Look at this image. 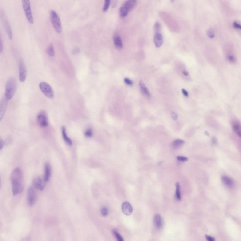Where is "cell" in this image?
<instances>
[{
	"label": "cell",
	"mask_w": 241,
	"mask_h": 241,
	"mask_svg": "<svg viewBox=\"0 0 241 241\" xmlns=\"http://www.w3.org/2000/svg\"><path fill=\"white\" fill-rule=\"evenodd\" d=\"M10 180L13 195L16 196L21 193L24 189L23 184V174L19 168H15L11 174Z\"/></svg>",
	"instance_id": "cell-1"
},
{
	"label": "cell",
	"mask_w": 241,
	"mask_h": 241,
	"mask_svg": "<svg viewBox=\"0 0 241 241\" xmlns=\"http://www.w3.org/2000/svg\"><path fill=\"white\" fill-rule=\"evenodd\" d=\"M17 87L16 81L14 78L11 77L8 80L5 85L4 96L7 100H10L13 97Z\"/></svg>",
	"instance_id": "cell-2"
},
{
	"label": "cell",
	"mask_w": 241,
	"mask_h": 241,
	"mask_svg": "<svg viewBox=\"0 0 241 241\" xmlns=\"http://www.w3.org/2000/svg\"><path fill=\"white\" fill-rule=\"evenodd\" d=\"M137 1L134 0H127L125 1L120 7L119 13L122 17H125L129 12L133 9L137 3Z\"/></svg>",
	"instance_id": "cell-3"
},
{
	"label": "cell",
	"mask_w": 241,
	"mask_h": 241,
	"mask_svg": "<svg viewBox=\"0 0 241 241\" xmlns=\"http://www.w3.org/2000/svg\"><path fill=\"white\" fill-rule=\"evenodd\" d=\"M50 17L52 25L55 30L57 32L60 33L62 28L60 20L57 13L53 10L50 12Z\"/></svg>",
	"instance_id": "cell-4"
},
{
	"label": "cell",
	"mask_w": 241,
	"mask_h": 241,
	"mask_svg": "<svg viewBox=\"0 0 241 241\" xmlns=\"http://www.w3.org/2000/svg\"><path fill=\"white\" fill-rule=\"evenodd\" d=\"M39 88L43 94L48 98H53L54 96V92L51 86L47 83L42 82L39 84Z\"/></svg>",
	"instance_id": "cell-5"
},
{
	"label": "cell",
	"mask_w": 241,
	"mask_h": 241,
	"mask_svg": "<svg viewBox=\"0 0 241 241\" xmlns=\"http://www.w3.org/2000/svg\"><path fill=\"white\" fill-rule=\"evenodd\" d=\"M22 4L23 8L27 20L31 24L33 23L34 20L32 14L30 1L23 0Z\"/></svg>",
	"instance_id": "cell-6"
},
{
	"label": "cell",
	"mask_w": 241,
	"mask_h": 241,
	"mask_svg": "<svg viewBox=\"0 0 241 241\" xmlns=\"http://www.w3.org/2000/svg\"><path fill=\"white\" fill-rule=\"evenodd\" d=\"M35 188L32 186H30L28 190L27 202L28 205L30 206L33 205L37 199V193Z\"/></svg>",
	"instance_id": "cell-7"
},
{
	"label": "cell",
	"mask_w": 241,
	"mask_h": 241,
	"mask_svg": "<svg viewBox=\"0 0 241 241\" xmlns=\"http://www.w3.org/2000/svg\"><path fill=\"white\" fill-rule=\"evenodd\" d=\"M37 121L40 127L44 128L48 125V120L47 114L44 110H42L38 113L37 116Z\"/></svg>",
	"instance_id": "cell-8"
},
{
	"label": "cell",
	"mask_w": 241,
	"mask_h": 241,
	"mask_svg": "<svg viewBox=\"0 0 241 241\" xmlns=\"http://www.w3.org/2000/svg\"><path fill=\"white\" fill-rule=\"evenodd\" d=\"M19 79L21 82H24L25 80L27 74L26 66L23 60L20 59L19 62Z\"/></svg>",
	"instance_id": "cell-9"
},
{
	"label": "cell",
	"mask_w": 241,
	"mask_h": 241,
	"mask_svg": "<svg viewBox=\"0 0 241 241\" xmlns=\"http://www.w3.org/2000/svg\"><path fill=\"white\" fill-rule=\"evenodd\" d=\"M4 13L2 11L1 13V19L8 36L10 39L12 38V35L11 28L9 22Z\"/></svg>",
	"instance_id": "cell-10"
},
{
	"label": "cell",
	"mask_w": 241,
	"mask_h": 241,
	"mask_svg": "<svg viewBox=\"0 0 241 241\" xmlns=\"http://www.w3.org/2000/svg\"><path fill=\"white\" fill-rule=\"evenodd\" d=\"M46 182L44 177L39 176L34 179L33 184L35 188L40 191H43L45 186Z\"/></svg>",
	"instance_id": "cell-11"
},
{
	"label": "cell",
	"mask_w": 241,
	"mask_h": 241,
	"mask_svg": "<svg viewBox=\"0 0 241 241\" xmlns=\"http://www.w3.org/2000/svg\"><path fill=\"white\" fill-rule=\"evenodd\" d=\"M122 211L124 214L126 215H129L132 213L133 209L130 204L128 202L123 203L122 206Z\"/></svg>",
	"instance_id": "cell-12"
},
{
	"label": "cell",
	"mask_w": 241,
	"mask_h": 241,
	"mask_svg": "<svg viewBox=\"0 0 241 241\" xmlns=\"http://www.w3.org/2000/svg\"><path fill=\"white\" fill-rule=\"evenodd\" d=\"M153 223L155 226L158 229L161 228L163 225L162 218L159 214L155 215L153 218Z\"/></svg>",
	"instance_id": "cell-13"
},
{
	"label": "cell",
	"mask_w": 241,
	"mask_h": 241,
	"mask_svg": "<svg viewBox=\"0 0 241 241\" xmlns=\"http://www.w3.org/2000/svg\"><path fill=\"white\" fill-rule=\"evenodd\" d=\"M154 42L156 47H160L163 43V39L162 35L159 32L156 33L154 37Z\"/></svg>",
	"instance_id": "cell-14"
},
{
	"label": "cell",
	"mask_w": 241,
	"mask_h": 241,
	"mask_svg": "<svg viewBox=\"0 0 241 241\" xmlns=\"http://www.w3.org/2000/svg\"><path fill=\"white\" fill-rule=\"evenodd\" d=\"M7 100L4 97L1 100L0 102V121L2 120L5 112L7 106Z\"/></svg>",
	"instance_id": "cell-15"
},
{
	"label": "cell",
	"mask_w": 241,
	"mask_h": 241,
	"mask_svg": "<svg viewBox=\"0 0 241 241\" xmlns=\"http://www.w3.org/2000/svg\"><path fill=\"white\" fill-rule=\"evenodd\" d=\"M51 174V168L50 164L46 163L44 165V178L45 181L47 182L49 180Z\"/></svg>",
	"instance_id": "cell-16"
},
{
	"label": "cell",
	"mask_w": 241,
	"mask_h": 241,
	"mask_svg": "<svg viewBox=\"0 0 241 241\" xmlns=\"http://www.w3.org/2000/svg\"><path fill=\"white\" fill-rule=\"evenodd\" d=\"M113 41L115 47L117 49H120L123 47L122 39L120 36L118 35H115L113 38Z\"/></svg>",
	"instance_id": "cell-17"
},
{
	"label": "cell",
	"mask_w": 241,
	"mask_h": 241,
	"mask_svg": "<svg viewBox=\"0 0 241 241\" xmlns=\"http://www.w3.org/2000/svg\"><path fill=\"white\" fill-rule=\"evenodd\" d=\"M221 180L222 182L227 186L231 187L233 185V180L227 176L223 175L221 177Z\"/></svg>",
	"instance_id": "cell-18"
},
{
	"label": "cell",
	"mask_w": 241,
	"mask_h": 241,
	"mask_svg": "<svg viewBox=\"0 0 241 241\" xmlns=\"http://www.w3.org/2000/svg\"><path fill=\"white\" fill-rule=\"evenodd\" d=\"M232 128L237 135L240 137L241 136V127L239 122L236 121H234L232 124Z\"/></svg>",
	"instance_id": "cell-19"
},
{
	"label": "cell",
	"mask_w": 241,
	"mask_h": 241,
	"mask_svg": "<svg viewBox=\"0 0 241 241\" xmlns=\"http://www.w3.org/2000/svg\"><path fill=\"white\" fill-rule=\"evenodd\" d=\"M184 143V141L182 139H176L172 142L171 145L173 148L174 149H177L181 147Z\"/></svg>",
	"instance_id": "cell-20"
},
{
	"label": "cell",
	"mask_w": 241,
	"mask_h": 241,
	"mask_svg": "<svg viewBox=\"0 0 241 241\" xmlns=\"http://www.w3.org/2000/svg\"><path fill=\"white\" fill-rule=\"evenodd\" d=\"M139 84L142 93L147 97H149L150 96V93L143 81H140Z\"/></svg>",
	"instance_id": "cell-21"
},
{
	"label": "cell",
	"mask_w": 241,
	"mask_h": 241,
	"mask_svg": "<svg viewBox=\"0 0 241 241\" xmlns=\"http://www.w3.org/2000/svg\"><path fill=\"white\" fill-rule=\"evenodd\" d=\"M62 134L63 138L66 142L68 145L71 146L72 145V142L71 139L67 136L66 132L65 127L63 126L62 127Z\"/></svg>",
	"instance_id": "cell-22"
},
{
	"label": "cell",
	"mask_w": 241,
	"mask_h": 241,
	"mask_svg": "<svg viewBox=\"0 0 241 241\" xmlns=\"http://www.w3.org/2000/svg\"><path fill=\"white\" fill-rule=\"evenodd\" d=\"M46 52L49 56H53L55 55V52L53 45L52 44H50L46 49Z\"/></svg>",
	"instance_id": "cell-23"
},
{
	"label": "cell",
	"mask_w": 241,
	"mask_h": 241,
	"mask_svg": "<svg viewBox=\"0 0 241 241\" xmlns=\"http://www.w3.org/2000/svg\"><path fill=\"white\" fill-rule=\"evenodd\" d=\"M176 190L175 195L177 199L180 200L181 199V196L180 191V186L179 183L177 182L175 184Z\"/></svg>",
	"instance_id": "cell-24"
},
{
	"label": "cell",
	"mask_w": 241,
	"mask_h": 241,
	"mask_svg": "<svg viewBox=\"0 0 241 241\" xmlns=\"http://www.w3.org/2000/svg\"><path fill=\"white\" fill-rule=\"evenodd\" d=\"M113 233L118 241H123V238L121 236L116 230H114L112 231Z\"/></svg>",
	"instance_id": "cell-25"
},
{
	"label": "cell",
	"mask_w": 241,
	"mask_h": 241,
	"mask_svg": "<svg viewBox=\"0 0 241 241\" xmlns=\"http://www.w3.org/2000/svg\"><path fill=\"white\" fill-rule=\"evenodd\" d=\"M110 2L111 1L109 0L105 1L104 4L103 8V11L105 12L107 10L109 7Z\"/></svg>",
	"instance_id": "cell-26"
},
{
	"label": "cell",
	"mask_w": 241,
	"mask_h": 241,
	"mask_svg": "<svg viewBox=\"0 0 241 241\" xmlns=\"http://www.w3.org/2000/svg\"><path fill=\"white\" fill-rule=\"evenodd\" d=\"M100 212L102 215L104 216H106L108 213V209L105 207H103L101 208Z\"/></svg>",
	"instance_id": "cell-27"
},
{
	"label": "cell",
	"mask_w": 241,
	"mask_h": 241,
	"mask_svg": "<svg viewBox=\"0 0 241 241\" xmlns=\"http://www.w3.org/2000/svg\"><path fill=\"white\" fill-rule=\"evenodd\" d=\"M154 28L156 33L158 32L161 29V25L159 22H157L155 23Z\"/></svg>",
	"instance_id": "cell-28"
},
{
	"label": "cell",
	"mask_w": 241,
	"mask_h": 241,
	"mask_svg": "<svg viewBox=\"0 0 241 241\" xmlns=\"http://www.w3.org/2000/svg\"><path fill=\"white\" fill-rule=\"evenodd\" d=\"M92 131L91 129H89L86 131L84 133V135L85 136L88 137H90L92 135Z\"/></svg>",
	"instance_id": "cell-29"
},
{
	"label": "cell",
	"mask_w": 241,
	"mask_h": 241,
	"mask_svg": "<svg viewBox=\"0 0 241 241\" xmlns=\"http://www.w3.org/2000/svg\"><path fill=\"white\" fill-rule=\"evenodd\" d=\"M177 159L179 161L182 162H185L188 160V158L185 157L178 156L177 157Z\"/></svg>",
	"instance_id": "cell-30"
},
{
	"label": "cell",
	"mask_w": 241,
	"mask_h": 241,
	"mask_svg": "<svg viewBox=\"0 0 241 241\" xmlns=\"http://www.w3.org/2000/svg\"><path fill=\"white\" fill-rule=\"evenodd\" d=\"M214 32L212 29H209L207 31V34L208 37L210 38L213 37L214 36Z\"/></svg>",
	"instance_id": "cell-31"
},
{
	"label": "cell",
	"mask_w": 241,
	"mask_h": 241,
	"mask_svg": "<svg viewBox=\"0 0 241 241\" xmlns=\"http://www.w3.org/2000/svg\"><path fill=\"white\" fill-rule=\"evenodd\" d=\"M124 81L125 83L128 85H132L133 84L132 81L129 78H125L124 79Z\"/></svg>",
	"instance_id": "cell-32"
},
{
	"label": "cell",
	"mask_w": 241,
	"mask_h": 241,
	"mask_svg": "<svg viewBox=\"0 0 241 241\" xmlns=\"http://www.w3.org/2000/svg\"><path fill=\"white\" fill-rule=\"evenodd\" d=\"M80 48L77 47L75 48L72 50V53L73 54H76L80 52Z\"/></svg>",
	"instance_id": "cell-33"
},
{
	"label": "cell",
	"mask_w": 241,
	"mask_h": 241,
	"mask_svg": "<svg viewBox=\"0 0 241 241\" xmlns=\"http://www.w3.org/2000/svg\"><path fill=\"white\" fill-rule=\"evenodd\" d=\"M171 115L172 118L174 120H176L177 119L178 116L175 112H172L171 114Z\"/></svg>",
	"instance_id": "cell-34"
},
{
	"label": "cell",
	"mask_w": 241,
	"mask_h": 241,
	"mask_svg": "<svg viewBox=\"0 0 241 241\" xmlns=\"http://www.w3.org/2000/svg\"><path fill=\"white\" fill-rule=\"evenodd\" d=\"M233 25L234 27L236 28L241 29L240 25L236 22H233Z\"/></svg>",
	"instance_id": "cell-35"
},
{
	"label": "cell",
	"mask_w": 241,
	"mask_h": 241,
	"mask_svg": "<svg viewBox=\"0 0 241 241\" xmlns=\"http://www.w3.org/2000/svg\"><path fill=\"white\" fill-rule=\"evenodd\" d=\"M205 238L208 241H214L215 240V239L213 237H212L208 235H205Z\"/></svg>",
	"instance_id": "cell-36"
},
{
	"label": "cell",
	"mask_w": 241,
	"mask_h": 241,
	"mask_svg": "<svg viewBox=\"0 0 241 241\" xmlns=\"http://www.w3.org/2000/svg\"><path fill=\"white\" fill-rule=\"evenodd\" d=\"M0 53H1L3 50V46L2 40H1V38H0Z\"/></svg>",
	"instance_id": "cell-37"
},
{
	"label": "cell",
	"mask_w": 241,
	"mask_h": 241,
	"mask_svg": "<svg viewBox=\"0 0 241 241\" xmlns=\"http://www.w3.org/2000/svg\"><path fill=\"white\" fill-rule=\"evenodd\" d=\"M228 59L229 61L231 62H233L235 60V57L232 55L229 56L228 57Z\"/></svg>",
	"instance_id": "cell-38"
},
{
	"label": "cell",
	"mask_w": 241,
	"mask_h": 241,
	"mask_svg": "<svg viewBox=\"0 0 241 241\" xmlns=\"http://www.w3.org/2000/svg\"><path fill=\"white\" fill-rule=\"evenodd\" d=\"M0 150H1L3 148L4 144V142L3 141V139L1 138H0Z\"/></svg>",
	"instance_id": "cell-39"
},
{
	"label": "cell",
	"mask_w": 241,
	"mask_h": 241,
	"mask_svg": "<svg viewBox=\"0 0 241 241\" xmlns=\"http://www.w3.org/2000/svg\"><path fill=\"white\" fill-rule=\"evenodd\" d=\"M182 93L184 95L186 96H188V95L187 92L184 89H182Z\"/></svg>",
	"instance_id": "cell-40"
},
{
	"label": "cell",
	"mask_w": 241,
	"mask_h": 241,
	"mask_svg": "<svg viewBox=\"0 0 241 241\" xmlns=\"http://www.w3.org/2000/svg\"><path fill=\"white\" fill-rule=\"evenodd\" d=\"M212 142L213 144H215L216 143V140L214 138H213L212 139Z\"/></svg>",
	"instance_id": "cell-41"
},
{
	"label": "cell",
	"mask_w": 241,
	"mask_h": 241,
	"mask_svg": "<svg viewBox=\"0 0 241 241\" xmlns=\"http://www.w3.org/2000/svg\"><path fill=\"white\" fill-rule=\"evenodd\" d=\"M183 74L185 76H187L188 75V73L187 71H184L183 72Z\"/></svg>",
	"instance_id": "cell-42"
}]
</instances>
